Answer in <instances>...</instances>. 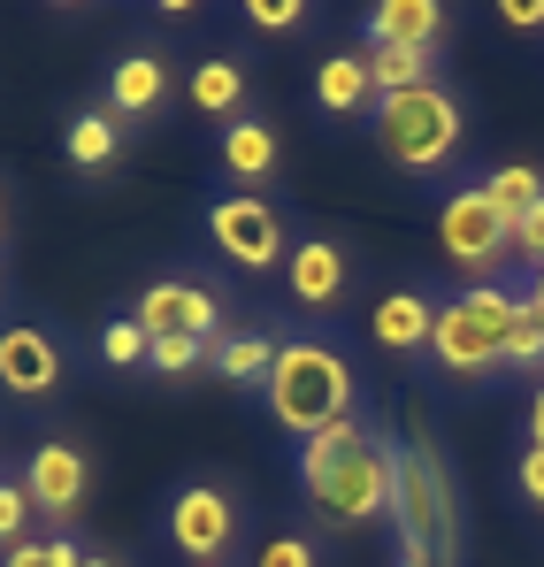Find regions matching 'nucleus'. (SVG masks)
<instances>
[{
	"label": "nucleus",
	"instance_id": "5701e85b",
	"mask_svg": "<svg viewBox=\"0 0 544 567\" xmlns=\"http://www.w3.org/2000/svg\"><path fill=\"white\" fill-rule=\"evenodd\" d=\"M376 430H368L361 414H346V422H330V430H315L307 445H299V468H322V461H338V453H353V445H368Z\"/></svg>",
	"mask_w": 544,
	"mask_h": 567
},
{
	"label": "nucleus",
	"instance_id": "cd10ccee",
	"mask_svg": "<svg viewBox=\"0 0 544 567\" xmlns=\"http://www.w3.org/2000/svg\"><path fill=\"white\" fill-rule=\"evenodd\" d=\"M207 346H184V338H162V346H146V369L154 377H192V361H199Z\"/></svg>",
	"mask_w": 544,
	"mask_h": 567
},
{
	"label": "nucleus",
	"instance_id": "b1692460",
	"mask_svg": "<svg viewBox=\"0 0 544 567\" xmlns=\"http://www.w3.org/2000/svg\"><path fill=\"white\" fill-rule=\"evenodd\" d=\"M506 369H544V322H537V307H530V299L514 307V330H506Z\"/></svg>",
	"mask_w": 544,
	"mask_h": 567
},
{
	"label": "nucleus",
	"instance_id": "7ed1b4c3",
	"mask_svg": "<svg viewBox=\"0 0 544 567\" xmlns=\"http://www.w3.org/2000/svg\"><path fill=\"white\" fill-rule=\"evenodd\" d=\"M460 138H468V123H460V100L445 93V85H414V93L376 100V146H383V162L407 169V177L445 169L460 154Z\"/></svg>",
	"mask_w": 544,
	"mask_h": 567
},
{
	"label": "nucleus",
	"instance_id": "20e7f679",
	"mask_svg": "<svg viewBox=\"0 0 544 567\" xmlns=\"http://www.w3.org/2000/svg\"><path fill=\"white\" fill-rule=\"evenodd\" d=\"M391 483H399V445H383V437H368V445L322 461V468H299L307 506H315L322 522H338V529L383 522V514H391Z\"/></svg>",
	"mask_w": 544,
	"mask_h": 567
},
{
	"label": "nucleus",
	"instance_id": "9b49d317",
	"mask_svg": "<svg viewBox=\"0 0 544 567\" xmlns=\"http://www.w3.org/2000/svg\"><path fill=\"white\" fill-rule=\"evenodd\" d=\"M54 383H62V346H54L39 322H8V330H0V391L47 399Z\"/></svg>",
	"mask_w": 544,
	"mask_h": 567
},
{
	"label": "nucleus",
	"instance_id": "f257e3e1",
	"mask_svg": "<svg viewBox=\"0 0 544 567\" xmlns=\"http://www.w3.org/2000/svg\"><path fill=\"white\" fill-rule=\"evenodd\" d=\"M353 399H361V377H353V361L338 353V346H322V338H276V369H269V414L284 437H315V430H330V422H346L353 414Z\"/></svg>",
	"mask_w": 544,
	"mask_h": 567
},
{
	"label": "nucleus",
	"instance_id": "c85d7f7f",
	"mask_svg": "<svg viewBox=\"0 0 544 567\" xmlns=\"http://www.w3.org/2000/svg\"><path fill=\"white\" fill-rule=\"evenodd\" d=\"M514 261H530V277L544 269V199L522 215V223H514Z\"/></svg>",
	"mask_w": 544,
	"mask_h": 567
},
{
	"label": "nucleus",
	"instance_id": "ddd939ff",
	"mask_svg": "<svg viewBox=\"0 0 544 567\" xmlns=\"http://www.w3.org/2000/svg\"><path fill=\"white\" fill-rule=\"evenodd\" d=\"M368 330H376V346H383V353H430L438 299H430V291H391V299H376Z\"/></svg>",
	"mask_w": 544,
	"mask_h": 567
},
{
	"label": "nucleus",
	"instance_id": "0eeeda50",
	"mask_svg": "<svg viewBox=\"0 0 544 567\" xmlns=\"http://www.w3.org/2000/svg\"><path fill=\"white\" fill-rule=\"evenodd\" d=\"M207 238L223 246V261H238L254 277H269V269L291 261V230H284V215H276L261 192H223L207 207Z\"/></svg>",
	"mask_w": 544,
	"mask_h": 567
},
{
	"label": "nucleus",
	"instance_id": "6e6552de",
	"mask_svg": "<svg viewBox=\"0 0 544 567\" xmlns=\"http://www.w3.org/2000/svg\"><path fill=\"white\" fill-rule=\"evenodd\" d=\"M138 330H146V346H162V338H184V346H215L223 338V307H215V291L192 277H154L138 291V315H131Z\"/></svg>",
	"mask_w": 544,
	"mask_h": 567
},
{
	"label": "nucleus",
	"instance_id": "72a5a7b5",
	"mask_svg": "<svg viewBox=\"0 0 544 567\" xmlns=\"http://www.w3.org/2000/svg\"><path fill=\"white\" fill-rule=\"evenodd\" d=\"M530 445H544V383H537V399H530Z\"/></svg>",
	"mask_w": 544,
	"mask_h": 567
},
{
	"label": "nucleus",
	"instance_id": "f03ea898",
	"mask_svg": "<svg viewBox=\"0 0 544 567\" xmlns=\"http://www.w3.org/2000/svg\"><path fill=\"white\" fill-rule=\"evenodd\" d=\"M514 307H522V291H506V284H460L453 299L438 307V330H430V353L445 361V377L483 383L491 369H506Z\"/></svg>",
	"mask_w": 544,
	"mask_h": 567
},
{
	"label": "nucleus",
	"instance_id": "f704fd0d",
	"mask_svg": "<svg viewBox=\"0 0 544 567\" xmlns=\"http://www.w3.org/2000/svg\"><path fill=\"white\" fill-rule=\"evenodd\" d=\"M522 299L537 307V322H544V269H537V277H530V291H522Z\"/></svg>",
	"mask_w": 544,
	"mask_h": 567
},
{
	"label": "nucleus",
	"instance_id": "a211bd4d",
	"mask_svg": "<svg viewBox=\"0 0 544 567\" xmlns=\"http://www.w3.org/2000/svg\"><path fill=\"white\" fill-rule=\"evenodd\" d=\"M223 169L246 177V185H261V177L276 169V131H269V123H254V115H238V123L223 131Z\"/></svg>",
	"mask_w": 544,
	"mask_h": 567
},
{
	"label": "nucleus",
	"instance_id": "39448f33",
	"mask_svg": "<svg viewBox=\"0 0 544 567\" xmlns=\"http://www.w3.org/2000/svg\"><path fill=\"white\" fill-rule=\"evenodd\" d=\"M453 522L460 514H453L445 453L430 437L399 445V483H391V529H399V545L422 553V560H438V553H453Z\"/></svg>",
	"mask_w": 544,
	"mask_h": 567
},
{
	"label": "nucleus",
	"instance_id": "473e14b6",
	"mask_svg": "<svg viewBox=\"0 0 544 567\" xmlns=\"http://www.w3.org/2000/svg\"><path fill=\"white\" fill-rule=\"evenodd\" d=\"M499 16H506L514 31H544V0H506Z\"/></svg>",
	"mask_w": 544,
	"mask_h": 567
},
{
	"label": "nucleus",
	"instance_id": "412c9836",
	"mask_svg": "<svg viewBox=\"0 0 544 567\" xmlns=\"http://www.w3.org/2000/svg\"><path fill=\"white\" fill-rule=\"evenodd\" d=\"M483 199H491L506 223H522V215L544 199V177L530 169V162H506V169H491V177H483Z\"/></svg>",
	"mask_w": 544,
	"mask_h": 567
},
{
	"label": "nucleus",
	"instance_id": "393cba45",
	"mask_svg": "<svg viewBox=\"0 0 544 567\" xmlns=\"http://www.w3.org/2000/svg\"><path fill=\"white\" fill-rule=\"evenodd\" d=\"M100 361H107V369H138V361H146V330H138L131 315H115V322L100 330Z\"/></svg>",
	"mask_w": 544,
	"mask_h": 567
},
{
	"label": "nucleus",
	"instance_id": "bb28decb",
	"mask_svg": "<svg viewBox=\"0 0 544 567\" xmlns=\"http://www.w3.org/2000/svg\"><path fill=\"white\" fill-rule=\"evenodd\" d=\"M254 567H322V560H315V545H307L299 529H284V537H269V545L254 553Z\"/></svg>",
	"mask_w": 544,
	"mask_h": 567
},
{
	"label": "nucleus",
	"instance_id": "423d86ee",
	"mask_svg": "<svg viewBox=\"0 0 544 567\" xmlns=\"http://www.w3.org/2000/svg\"><path fill=\"white\" fill-rule=\"evenodd\" d=\"M438 246L468 284H491V269L514 254V223L483 199V185H460L445 207H438Z\"/></svg>",
	"mask_w": 544,
	"mask_h": 567
},
{
	"label": "nucleus",
	"instance_id": "f3484780",
	"mask_svg": "<svg viewBox=\"0 0 544 567\" xmlns=\"http://www.w3.org/2000/svg\"><path fill=\"white\" fill-rule=\"evenodd\" d=\"M207 361H215V377H223V383H269L276 338H269V330H223V338L207 346Z\"/></svg>",
	"mask_w": 544,
	"mask_h": 567
},
{
	"label": "nucleus",
	"instance_id": "aec40b11",
	"mask_svg": "<svg viewBox=\"0 0 544 567\" xmlns=\"http://www.w3.org/2000/svg\"><path fill=\"white\" fill-rule=\"evenodd\" d=\"M115 115H70V131H62V154H70V169H85V177H100L107 162H115Z\"/></svg>",
	"mask_w": 544,
	"mask_h": 567
},
{
	"label": "nucleus",
	"instance_id": "c9c22d12",
	"mask_svg": "<svg viewBox=\"0 0 544 567\" xmlns=\"http://www.w3.org/2000/svg\"><path fill=\"white\" fill-rule=\"evenodd\" d=\"M399 567H438V560H422V553H399Z\"/></svg>",
	"mask_w": 544,
	"mask_h": 567
},
{
	"label": "nucleus",
	"instance_id": "2f4dec72",
	"mask_svg": "<svg viewBox=\"0 0 544 567\" xmlns=\"http://www.w3.org/2000/svg\"><path fill=\"white\" fill-rule=\"evenodd\" d=\"M0 567H62V560H54V537H23L16 553H0Z\"/></svg>",
	"mask_w": 544,
	"mask_h": 567
},
{
	"label": "nucleus",
	"instance_id": "1a4fd4ad",
	"mask_svg": "<svg viewBox=\"0 0 544 567\" xmlns=\"http://www.w3.org/2000/svg\"><path fill=\"white\" fill-rule=\"evenodd\" d=\"M170 545H177L184 560L215 567L238 545V498L223 483H184L177 498H170Z\"/></svg>",
	"mask_w": 544,
	"mask_h": 567
},
{
	"label": "nucleus",
	"instance_id": "4c0bfd02",
	"mask_svg": "<svg viewBox=\"0 0 544 567\" xmlns=\"http://www.w3.org/2000/svg\"><path fill=\"white\" fill-rule=\"evenodd\" d=\"M85 567H115V560H100V553H85Z\"/></svg>",
	"mask_w": 544,
	"mask_h": 567
},
{
	"label": "nucleus",
	"instance_id": "c756f323",
	"mask_svg": "<svg viewBox=\"0 0 544 567\" xmlns=\"http://www.w3.org/2000/svg\"><path fill=\"white\" fill-rule=\"evenodd\" d=\"M246 16H254L261 31H299V23H307V0H254Z\"/></svg>",
	"mask_w": 544,
	"mask_h": 567
},
{
	"label": "nucleus",
	"instance_id": "9d476101",
	"mask_svg": "<svg viewBox=\"0 0 544 567\" xmlns=\"http://www.w3.org/2000/svg\"><path fill=\"white\" fill-rule=\"evenodd\" d=\"M23 491H31V506H39L47 522H78V506H85V453L62 445V437L31 445V461H23Z\"/></svg>",
	"mask_w": 544,
	"mask_h": 567
},
{
	"label": "nucleus",
	"instance_id": "4be33fe9",
	"mask_svg": "<svg viewBox=\"0 0 544 567\" xmlns=\"http://www.w3.org/2000/svg\"><path fill=\"white\" fill-rule=\"evenodd\" d=\"M238 100H246V70L238 62H199L192 70V107L199 115H230Z\"/></svg>",
	"mask_w": 544,
	"mask_h": 567
},
{
	"label": "nucleus",
	"instance_id": "2eb2a0df",
	"mask_svg": "<svg viewBox=\"0 0 544 567\" xmlns=\"http://www.w3.org/2000/svg\"><path fill=\"white\" fill-rule=\"evenodd\" d=\"M315 100H322V115H376V78H368V54H322V70H315Z\"/></svg>",
	"mask_w": 544,
	"mask_h": 567
},
{
	"label": "nucleus",
	"instance_id": "a878e982",
	"mask_svg": "<svg viewBox=\"0 0 544 567\" xmlns=\"http://www.w3.org/2000/svg\"><path fill=\"white\" fill-rule=\"evenodd\" d=\"M31 514H39V506H31V491H23L16 475H0V553H16V545H23Z\"/></svg>",
	"mask_w": 544,
	"mask_h": 567
},
{
	"label": "nucleus",
	"instance_id": "6ab92c4d",
	"mask_svg": "<svg viewBox=\"0 0 544 567\" xmlns=\"http://www.w3.org/2000/svg\"><path fill=\"white\" fill-rule=\"evenodd\" d=\"M430 70H438V54H422V47H368L376 100H383V93H414V85H438Z\"/></svg>",
	"mask_w": 544,
	"mask_h": 567
},
{
	"label": "nucleus",
	"instance_id": "f8f14e48",
	"mask_svg": "<svg viewBox=\"0 0 544 567\" xmlns=\"http://www.w3.org/2000/svg\"><path fill=\"white\" fill-rule=\"evenodd\" d=\"M346 246L338 238H291V261H284V284L299 307H338L346 299Z\"/></svg>",
	"mask_w": 544,
	"mask_h": 567
},
{
	"label": "nucleus",
	"instance_id": "7c9ffc66",
	"mask_svg": "<svg viewBox=\"0 0 544 567\" xmlns=\"http://www.w3.org/2000/svg\"><path fill=\"white\" fill-rule=\"evenodd\" d=\"M514 483H522V498H530V506L544 514V445H530V453L514 461Z\"/></svg>",
	"mask_w": 544,
	"mask_h": 567
},
{
	"label": "nucleus",
	"instance_id": "dca6fc26",
	"mask_svg": "<svg viewBox=\"0 0 544 567\" xmlns=\"http://www.w3.org/2000/svg\"><path fill=\"white\" fill-rule=\"evenodd\" d=\"M170 93V62L162 54H123L115 70H107V107L115 115H154Z\"/></svg>",
	"mask_w": 544,
	"mask_h": 567
},
{
	"label": "nucleus",
	"instance_id": "4468645a",
	"mask_svg": "<svg viewBox=\"0 0 544 567\" xmlns=\"http://www.w3.org/2000/svg\"><path fill=\"white\" fill-rule=\"evenodd\" d=\"M368 39L376 47H422V54H438L445 8L438 0H383V8H368Z\"/></svg>",
	"mask_w": 544,
	"mask_h": 567
},
{
	"label": "nucleus",
	"instance_id": "e433bc0d",
	"mask_svg": "<svg viewBox=\"0 0 544 567\" xmlns=\"http://www.w3.org/2000/svg\"><path fill=\"white\" fill-rule=\"evenodd\" d=\"M0 238H8V192H0Z\"/></svg>",
	"mask_w": 544,
	"mask_h": 567
}]
</instances>
